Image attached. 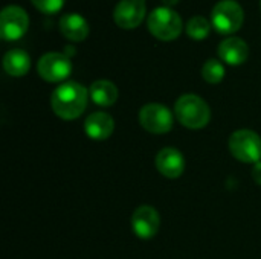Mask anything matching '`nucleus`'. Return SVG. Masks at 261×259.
<instances>
[{"instance_id":"nucleus-1","label":"nucleus","mask_w":261,"mask_h":259,"mask_svg":"<svg viewBox=\"0 0 261 259\" xmlns=\"http://www.w3.org/2000/svg\"><path fill=\"white\" fill-rule=\"evenodd\" d=\"M50 105L58 118L66 121L76 119L87 107V90L75 81L64 82L54 90Z\"/></svg>"},{"instance_id":"nucleus-2","label":"nucleus","mask_w":261,"mask_h":259,"mask_svg":"<svg viewBox=\"0 0 261 259\" xmlns=\"http://www.w3.org/2000/svg\"><path fill=\"white\" fill-rule=\"evenodd\" d=\"M179 122L191 130L206 127L211 119V110L208 104L197 95H184L176 101L174 105Z\"/></svg>"},{"instance_id":"nucleus-3","label":"nucleus","mask_w":261,"mask_h":259,"mask_svg":"<svg viewBox=\"0 0 261 259\" xmlns=\"http://www.w3.org/2000/svg\"><path fill=\"white\" fill-rule=\"evenodd\" d=\"M150 32L164 41L174 40L182 32V20L180 15L168 6H161L151 11L147 20Z\"/></svg>"},{"instance_id":"nucleus-4","label":"nucleus","mask_w":261,"mask_h":259,"mask_svg":"<svg viewBox=\"0 0 261 259\" xmlns=\"http://www.w3.org/2000/svg\"><path fill=\"white\" fill-rule=\"evenodd\" d=\"M231 154L245 163L261 162V139L251 130H239L229 137Z\"/></svg>"},{"instance_id":"nucleus-5","label":"nucleus","mask_w":261,"mask_h":259,"mask_svg":"<svg viewBox=\"0 0 261 259\" xmlns=\"http://www.w3.org/2000/svg\"><path fill=\"white\" fill-rule=\"evenodd\" d=\"M211 20L219 34H232L242 27L245 12L236 0H222L213 8Z\"/></svg>"},{"instance_id":"nucleus-6","label":"nucleus","mask_w":261,"mask_h":259,"mask_svg":"<svg viewBox=\"0 0 261 259\" xmlns=\"http://www.w3.org/2000/svg\"><path fill=\"white\" fill-rule=\"evenodd\" d=\"M29 26V17L26 11L17 5H9L3 8L0 14V35L6 41H14L21 38Z\"/></svg>"},{"instance_id":"nucleus-7","label":"nucleus","mask_w":261,"mask_h":259,"mask_svg":"<svg viewBox=\"0 0 261 259\" xmlns=\"http://www.w3.org/2000/svg\"><path fill=\"white\" fill-rule=\"evenodd\" d=\"M139 122L147 131L164 134L173 128V114L162 104H147L139 111Z\"/></svg>"},{"instance_id":"nucleus-8","label":"nucleus","mask_w":261,"mask_h":259,"mask_svg":"<svg viewBox=\"0 0 261 259\" xmlns=\"http://www.w3.org/2000/svg\"><path fill=\"white\" fill-rule=\"evenodd\" d=\"M37 70L44 81L60 82L70 75L72 63L67 58V55H64V53L49 52L40 58V61L37 64Z\"/></svg>"},{"instance_id":"nucleus-9","label":"nucleus","mask_w":261,"mask_h":259,"mask_svg":"<svg viewBox=\"0 0 261 259\" xmlns=\"http://www.w3.org/2000/svg\"><path fill=\"white\" fill-rule=\"evenodd\" d=\"M161 226V217L151 206H139L132 217V229L136 237L142 240L153 238Z\"/></svg>"},{"instance_id":"nucleus-10","label":"nucleus","mask_w":261,"mask_h":259,"mask_svg":"<svg viewBox=\"0 0 261 259\" xmlns=\"http://www.w3.org/2000/svg\"><path fill=\"white\" fill-rule=\"evenodd\" d=\"M145 17V0H121L115 11L113 18L118 26L132 29L141 24Z\"/></svg>"},{"instance_id":"nucleus-11","label":"nucleus","mask_w":261,"mask_h":259,"mask_svg":"<svg viewBox=\"0 0 261 259\" xmlns=\"http://www.w3.org/2000/svg\"><path fill=\"white\" fill-rule=\"evenodd\" d=\"M158 171L168 179H177L185 169V159L182 153L176 148H164L156 156Z\"/></svg>"},{"instance_id":"nucleus-12","label":"nucleus","mask_w":261,"mask_h":259,"mask_svg":"<svg viewBox=\"0 0 261 259\" xmlns=\"http://www.w3.org/2000/svg\"><path fill=\"white\" fill-rule=\"evenodd\" d=\"M217 52H219L220 60H223L225 63L231 66H240L248 60L249 47L245 40L239 37H231V38L223 40L219 44Z\"/></svg>"},{"instance_id":"nucleus-13","label":"nucleus","mask_w":261,"mask_h":259,"mask_svg":"<svg viewBox=\"0 0 261 259\" xmlns=\"http://www.w3.org/2000/svg\"><path fill=\"white\" fill-rule=\"evenodd\" d=\"M115 128L113 118L104 111H96L87 116L84 122V131L93 140H106L112 136Z\"/></svg>"},{"instance_id":"nucleus-14","label":"nucleus","mask_w":261,"mask_h":259,"mask_svg":"<svg viewBox=\"0 0 261 259\" xmlns=\"http://www.w3.org/2000/svg\"><path fill=\"white\" fill-rule=\"evenodd\" d=\"M60 31L70 41H83L89 35V24L80 14H66L60 18Z\"/></svg>"},{"instance_id":"nucleus-15","label":"nucleus","mask_w":261,"mask_h":259,"mask_svg":"<svg viewBox=\"0 0 261 259\" xmlns=\"http://www.w3.org/2000/svg\"><path fill=\"white\" fill-rule=\"evenodd\" d=\"M3 67L11 76H23L31 67V58L23 49H12L3 56Z\"/></svg>"},{"instance_id":"nucleus-16","label":"nucleus","mask_w":261,"mask_h":259,"mask_svg":"<svg viewBox=\"0 0 261 259\" xmlns=\"http://www.w3.org/2000/svg\"><path fill=\"white\" fill-rule=\"evenodd\" d=\"M90 98L96 105L110 107L118 99V89L113 82L107 79H99L90 85Z\"/></svg>"},{"instance_id":"nucleus-17","label":"nucleus","mask_w":261,"mask_h":259,"mask_svg":"<svg viewBox=\"0 0 261 259\" xmlns=\"http://www.w3.org/2000/svg\"><path fill=\"white\" fill-rule=\"evenodd\" d=\"M210 29H211L210 21L202 15H196V17L190 18L188 23H187V34L194 40L206 38L208 34H210Z\"/></svg>"},{"instance_id":"nucleus-18","label":"nucleus","mask_w":261,"mask_h":259,"mask_svg":"<svg viewBox=\"0 0 261 259\" xmlns=\"http://www.w3.org/2000/svg\"><path fill=\"white\" fill-rule=\"evenodd\" d=\"M202 76H203V79L206 82L217 84V82H220L225 78V67H223V64L219 60H214V58L213 60H208L203 64Z\"/></svg>"},{"instance_id":"nucleus-19","label":"nucleus","mask_w":261,"mask_h":259,"mask_svg":"<svg viewBox=\"0 0 261 259\" xmlns=\"http://www.w3.org/2000/svg\"><path fill=\"white\" fill-rule=\"evenodd\" d=\"M31 2L37 9H40L44 14H55L64 5V0H31Z\"/></svg>"},{"instance_id":"nucleus-20","label":"nucleus","mask_w":261,"mask_h":259,"mask_svg":"<svg viewBox=\"0 0 261 259\" xmlns=\"http://www.w3.org/2000/svg\"><path fill=\"white\" fill-rule=\"evenodd\" d=\"M252 177H254V180H255L258 185H261V162L255 163L254 171H252Z\"/></svg>"},{"instance_id":"nucleus-21","label":"nucleus","mask_w":261,"mask_h":259,"mask_svg":"<svg viewBox=\"0 0 261 259\" xmlns=\"http://www.w3.org/2000/svg\"><path fill=\"white\" fill-rule=\"evenodd\" d=\"M162 2H164V3H165L167 6H173V5H176V3H177L179 0H162Z\"/></svg>"}]
</instances>
